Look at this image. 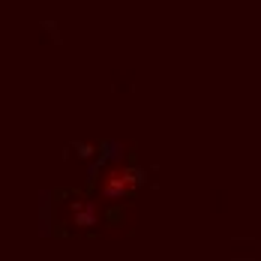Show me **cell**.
Instances as JSON below:
<instances>
[{"label":"cell","mask_w":261,"mask_h":261,"mask_svg":"<svg viewBox=\"0 0 261 261\" xmlns=\"http://www.w3.org/2000/svg\"><path fill=\"white\" fill-rule=\"evenodd\" d=\"M96 216H99V210L93 207L90 201H75V204H72V222H75L79 228L93 225V222H96Z\"/></svg>","instance_id":"2"},{"label":"cell","mask_w":261,"mask_h":261,"mask_svg":"<svg viewBox=\"0 0 261 261\" xmlns=\"http://www.w3.org/2000/svg\"><path fill=\"white\" fill-rule=\"evenodd\" d=\"M141 183V174L129 168V165H111L105 168L102 180H99V195L102 198H126L138 189Z\"/></svg>","instance_id":"1"}]
</instances>
